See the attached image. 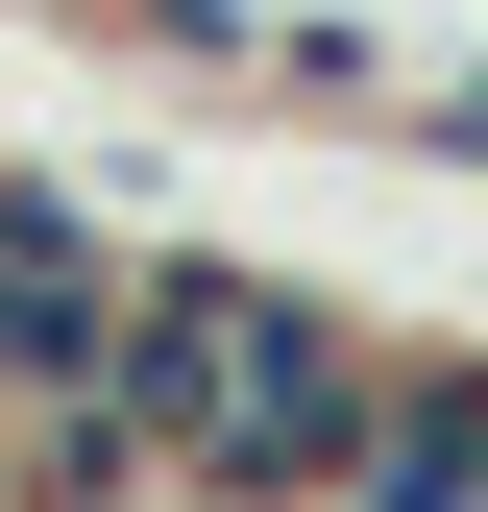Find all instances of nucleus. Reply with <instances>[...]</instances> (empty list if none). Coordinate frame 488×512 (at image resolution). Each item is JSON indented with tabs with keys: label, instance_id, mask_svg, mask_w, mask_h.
<instances>
[{
	"label": "nucleus",
	"instance_id": "1",
	"mask_svg": "<svg viewBox=\"0 0 488 512\" xmlns=\"http://www.w3.org/2000/svg\"><path fill=\"white\" fill-rule=\"evenodd\" d=\"M366 391H391V342H366L342 293H293V269H147L122 293V415H98V464H171V488H318Z\"/></svg>",
	"mask_w": 488,
	"mask_h": 512
},
{
	"label": "nucleus",
	"instance_id": "2",
	"mask_svg": "<svg viewBox=\"0 0 488 512\" xmlns=\"http://www.w3.org/2000/svg\"><path fill=\"white\" fill-rule=\"evenodd\" d=\"M0 512H74V464H49V415L0 391Z\"/></svg>",
	"mask_w": 488,
	"mask_h": 512
},
{
	"label": "nucleus",
	"instance_id": "3",
	"mask_svg": "<svg viewBox=\"0 0 488 512\" xmlns=\"http://www.w3.org/2000/svg\"><path fill=\"white\" fill-rule=\"evenodd\" d=\"M74 512H269V488H171V464H98Z\"/></svg>",
	"mask_w": 488,
	"mask_h": 512
}]
</instances>
